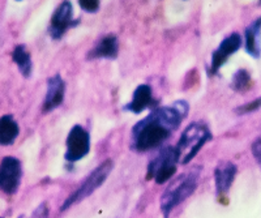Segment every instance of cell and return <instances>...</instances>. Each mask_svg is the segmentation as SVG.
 <instances>
[{"mask_svg":"<svg viewBox=\"0 0 261 218\" xmlns=\"http://www.w3.org/2000/svg\"><path fill=\"white\" fill-rule=\"evenodd\" d=\"M188 111L190 105L186 101H176L170 106L151 110L148 117L137 122L132 128V150L144 153L160 148L180 127Z\"/></svg>","mask_w":261,"mask_h":218,"instance_id":"obj_1","label":"cell"},{"mask_svg":"<svg viewBox=\"0 0 261 218\" xmlns=\"http://www.w3.org/2000/svg\"><path fill=\"white\" fill-rule=\"evenodd\" d=\"M201 169L195 168L186 174H181L175 180H172L161 199V209L165 217L175 209L179 204L191 196L197 188Z\"/></svg>","mask_w":261,"mask_h":218,"instance_id":"obj_2","label":"cell"},{"mask_svg":"<svg viewBox=\"0 0 261 218\" xmlns=\"http://www.w3.org/2000/svg\"><path fill=\"white\" fill-rule=\"evenodd\" d=\"M212 139H213V134L205 123L193 122L188 124L175 147L179 164H190L191 159L195 158L201 148Z\"/></svg>","mask_w":261,"mask_h":218,"instance_id":"obj_3","label":"cell"},{"mask_svg":"<svg viewBox=\"0 0 261 218\" xmlns=\"http://www.w3.org/2000/svg\"><path fill=\"white\" fill-rule=\"evenodd\" d=\"M114 169V162L111 159H106V161L102 162L98 168H95L89 175L86 176L84 182L81 183L80 187L77 189H74L71 195L68 196V199L63 203L62 210L64 212L65 209L71 208L74 204H79L89 197L95 189H98L105 183V180L109 178V175L111 174Z\"/></svg>","mask_w":261,"mask_h":218,"instance_id":"obj_4","label":"cell"},{"mask_svg":"<svg viewBox=\"0 0 261 218\" xmlns=\"http://www.w3.org/2000/svg\"><path fill=\"white\" fill-rule=\"evenodd\" d=\"M178 165L179 161L175 147L162 148L160 153L148 164L146 179L154 180L157 184L169 182L175 175Z\"/></svg>","mask_w":261,"mask_h":218,"instance_id":"obj_5","label":"cell"},{"mask_svg":"<svg viewBox=\"0 0 261 218\" xmlns=\"http://www.w3.org/2000/svg\"><path fill=\"white\" fill-rule=\"evenodd\" d=\"M90 152V134L83 126L76 124L71 128L65 140L64 159L74 164L83 159Z\"/></svg>","mask_w":261,"mask_h":218,"instance_id":"obj_6","label":"cell"},{"mask_svg":"<svg viewBox=\"0 0 261 218\" xmlns=\"http://www.w3.org/2000/svg\"><path fill=\"white\" fill-rule=\"evenodd\" d=\"M22 178V166L20 159L7 155L0 162V191L7 195L17 192Z\"/></svg>","mask_w":261,"mask_h":218,"instance_id":"obj_7","label":"cell"},{"mask_svg":"<svg viewBox=\"0 0 261 218\" xmlns=\"http://www.w3.org/2000/svg\"><path fill=\"white\" fill-rule=\"evenodd\" d=\"M79 20L73 18V6L71 2H63L54 11L48 33L53 39H60L71 28L77 26Z\"/></svg>","mask_w":261,"mask_h":218,"instance_id":"obj_8","label":"cell"},{"mask_svg":"<svg viewBox=\"0 0 261 218\" xmlns=\"http://www.w3.org/2000/svg\"><path fill=\"white\" fill-rule=\"evenodd\" d=\"M242 46V37L241 34L231 33L228 37H226L220 46L213 51L212 54L211 66L208 68V73L211 76L217 75L218 71L223 67V64L227 62V59L235 54Z\"/></svg>","mask_w":261,"mask_h":218,"instance_id":"obj_9","label":"cell"},{"mask_svg":"<svg viewBox=\"0 0 261 218\" xmlns=\"http://www.w3.org/2000/svg\"><path fill=\"white\" fill-rule=\"evenodd\" d=\"M158 105H160V101L153 97V90H151L150 85L141 84L136 88L134 96H132V101L124 106V110L134 114H140L148 108L154 110L158 107Z\"/></svg>","mask_w":261,"mask_h":218,"instance_id":"obj_10","label":"cell"},{"mask_svg":"<svg viewBox=\"0 0 261 218\" xmlns=\"http://www.w3.org/2000/svg\"><path fill=\"white\" fill-rule=\"evenodd\" d=\"M65 83L60 75L51 76L47 80V92H46L45 101L42 105L43 113H50L59 107L64 101Z\"/></svg>","mask_w":261,"mask_h":218,"instance_id":"obj_11","label":"cell"},{"mask_svg":"<svg viewBox=\"0 0 261 218\" xmlns=\"http://www.w3.org/2000/svg\"><path fill=\"white\" fill-rule=\"evenodd\" d=\"M119 54V41L115 34L102 37L88 52V59H115Z\"/></svg>","mask_w":261,"mask_h":218,"instance_id":"obj_12","label":"cell"},{"mask_svg":"<svg viewBox=\"0 0 261 218\" xmlns=\"http://www.w3.org/2000/svg\"><path fill=\"white\" fill-rule=\"evenodd\" d=\"M237 166L232 162H221L214 170V180H216V189L218 195L227 194L232 182L237 175Z\"/></svg>","mask_w":261,"mask_h":218,"instance_id":"obj_13","label":"cell"},{"mask_svg":"<svg viewBox=\"0 0 261 218\" xmlns=\"http://www.w3.org/2000/svg\"><path fill=\"white\" fill-rule=\"evenodd\" d=\"M260 37H261V17H258L257 20L252 22L246 29V33H244V39H246V51L248 52L251 57L258 58L260 57Z\"/></svg>","mask_w":261,"mask_h":218,"instance_id":"obj_14","label":"cell"},{"mask_svg":"<svg viewBox=\"0 0 261 218\" xmlns=\"http://www.w3.org/2000/svg\"><path fill=\"white\" fill-rule=\"evenodd\" d=\"M20 134V127L12 115L0 118V145H12Z\"/></svg>","mask_w":261,"mask_h":218,"instance_id":"obj_15","label":"cell"},{"mask_svg":"<svg viewBox=\"0 0 261 218\" xmlns=\"http://www.w3.org/2000/svg\"><path fill=\"white\" fill-rule=\"evenodd\" d=\"M12 60L16 63V66L20 69L21 75L24 77H30L33 72V63L30 58L29 51L27 50L24 45H17L15 50L12 51Z\"/></svg>","mask_w":261,"mask_h":218,"instance_id":"obj_16","label":"cell"},{"mask_svg":"<svg viewBox=\"0 0 261 218\" xmlns=\"http://www.w3.org/2000/svg\"><path fill=\"white\" fill-rule=\"evenodd\" d=\"M252 85V80H251V75L246 69H239L234 75L231 81V88L237 92H246Z\"/></svg>","mask_w":261,"mask_h":218,"instance_id":"obj_17","label":"cell"},{"mask_svg":"<svg viewBox=\"0 0 261 218\" xmlns=\"http://www.w3.org/2000/svg\"><path fill=\"white\" fill-rule=\"evenodd\" d=\"M258 108H261V97L256 98L255 101L248 102V103H246V105L239 106L235 111H237L238 114H248V113H252V111L258 110Z\"/></svg>","mask_w":261,"mask_h":218,"instance_id":"obj_18","label":"cell"},{"mask_svg":"<svg viewBox=\"0 0 261 218\" xmlns=\"http://www.w3.org/2000/svg\"><path fill=\"white\" fill-rule=\"evenodd\" d=\"M79 6L85 12L95 13L99 9V2L98 0H80Z\"/></svg>","mask_w":261,"mask_h":218,"instance_id":"obj_19","label":"cell"},{"mask_svg":"<svg viewBox=\"0 0 261 218\" xmlns=\"http://www.w3.org/2000/svg\"><path fill=\"white\" fill-rule=\"evenodd\" d=\"M32 218H48V208L47 204H41V205L34 210Z\"/></svg>","mask_w":261,"mask_h":218,"instance_id":"obj_20","label":"cell"},{"mask_svg":"<svg viewBox=\"0 0 261 218\" xmlns=\"http://www.w3.org/2000/svg\"><path fill=\"white\" fill-rule=\"evenodd\" d=\"M252 154L258 164H261V136L256 139L252 144Z\"/></svg>","mask_w":261,"mask_h":218,"instance_id":"obj_21","label":"cell"},{"mask_svg":"<svg viewBox=\"0 0 261 218\" xmlns=\"http://www.w3.org/2000/svg\"><path fill=\"white\" fill-rule=\"evenodd\" d=\"M0 218H2V217H0Z\"/></svg>","mask_w":261,"mask_h":218,"instance_id":"obj_22","label":"cell"}]
</instances>
